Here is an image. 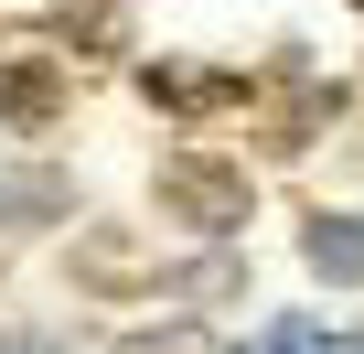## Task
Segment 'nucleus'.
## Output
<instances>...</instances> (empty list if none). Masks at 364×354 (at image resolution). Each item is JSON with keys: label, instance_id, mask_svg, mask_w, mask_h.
Masks as SVG:
<instances>
[{"label": "nucleus", "instance_id": "obj_1", "mask_svg": "<svg viewBox=\"0 0 364 354\" xmlns=\"http://www.w3.org/2000/svg\"><path fill=\"white\" fill-rule=\"evenodd\" d=\"M161 215L193 226V236H247L257 183H247V161H225V150H171L161 161Z\"/></svg>", "mask_w": 364, "mask_h": 354}, {"label": "nucleus", "instance_id": "obj_2", "mask_svg": "<svg viewBox=\"0 0 364 354\" xmlns=\"http://www.w3.org/2000/svg\"><path fill=\"white\" fill-rule=\"evenodd\" d=\"M139 97H150L161 118H225V108H247L257 86H247L236 65H193V54H161V65H139Z\"/></svg>", "mask_w": 364, "mask_h": 354}, {"label": "nucleus", "instance_id": "obj_3", "mask_svg": "<svg viewBox=\"0 0 364 354\" xmlns=\"http://www.w3.org/2000/svg\"><path fill=\"white\" fill-rule=\"evenodd\" d=\"M54 118H65V65L11 43L0 54V129H54Z\"/></svg>", "mask_w": 364, "mask_h": 354}, {"label": "nucleus", "instance_id": "obj_4", "mask_svg": "<svg viewBox=\"0 0 364 354\" xmlns=\"http://www.w3.org/2000/svg\"><path fill=\"white\" fill-rule=\"evenodd\" d=\"M300 258H311L332 290H364V215H311V226H300Z\"/></svg>", "mask_w": 364, "mask_h": 354}, {"label": "nucleus", "instance_id": "obj_5", "mask_svg": "<svg viewBox=\"0 0 364 354\" xmlns=\"http://www.w3.org/2000/svg\"><path fill=\"white\" fill-rule=\"evenodd\" d=\"M65 215V172H11L0 183V226H54Z\"/></svg>", "mask_w": 364, "mask_h": 354}, {"label": "nucleus", "instance_id": "obj_6", "mask_svg": "<svg viewBox=\"0 0 364 354\" xmlns=\"http://www.w3.org/2000/svg\"><path fill=\"white\" fill-rule=\"evenodd\" d=\"M107 354H247V343H225V333H204V322H150V333H118Z\"/></svg>", "mask_w": 364, "mask_h": 354}, {"label": "nucleus", "instance_id": "obj_7", "mask_svg": "<svg viewBox=\"0 0 364 354\" xmlns=\"http://www.w3.org/2000/svg\"><path fill=\"white\" fill-rule=\"evenodd\" d=\"M257 354H364V333H332V322H279Z\"/></svg>", "mask_w": 364, "mask_h": 354}, {"label": "nucleus", "instance_id": "obj_8", "mask_svg": "<svg viewBox=\"0 0 364 354\" xmlns=\"http://www.w3.org/2000/svg\"><path fill=\"white\" fill-rule=\"evenodd\" d=\"M353 11H364V0H353Z\"/></svg>", "mask_w": 364, "mask_h": 354}]
</instances>
